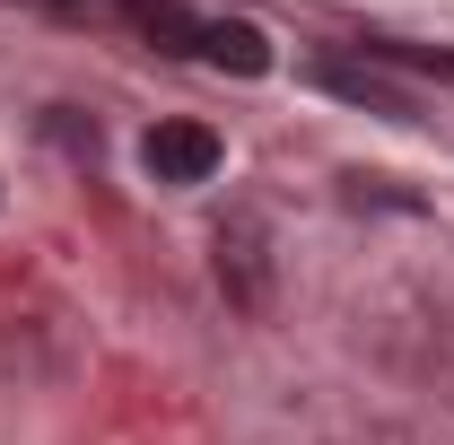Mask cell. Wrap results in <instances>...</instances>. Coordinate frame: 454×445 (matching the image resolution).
Masks as SVG:
<instances>
[{
  "instance_id": "6da1fadb",
  "label": "cell",
  "mask_w": 454,
  "mask_h": 445,
  "mask_svg": "<svg viewBox=\"0 0 454 445\" xmlns=\"http://www.w3.org/2000/svg\"><path fill=\"white\" fill-rule=\"evenodd\" d=\"M219 131L210 122H158L149 140H140V175L149 183H167V192H184V183H210L219 175Z\"/></svg>"
},
{
  "instance_id": "7a4b0ae2",
  "label": "cell",
  "mask_w": 454,
  "mask_h": 445,
  "mask_svg": "<svg viewBox=\"0 0 454 445\" xmlns=\"http://www.w3.org/2000/svg\"><path fill=\"white\" fill-rule=\"evenodd\" d=\"M219 288H227V306H245V315L271 306V236H262L254 210H236L219 227Z\"/></svg>"
},
{
  "instance_id": "3957f363",
  "label": "cell",
  "mask_w": 454,
  "mask_h": 445,
  "mask_svg": "<svg viewBox=\"0 0 454 445\" xmlns=\"http://www.w3.org/2000/svg\"><path fill=\"white\" fill-rule=\"evenodd\" d=\"M192 53L210 70H236V79H262L271 70V44H262L254 18H192Z\"/></svg>"
},
{
  "instance_id": "277c9868",
  "label": "cell",
  "mask_w": 454,
  "mask_h": 445,
  "mask_svg": "<svg viewBox=\"0 0 454 445\" xmlns=\"http://www.w3.org/2000/svg\"><path fill=\"white\" fill-rule=\"evenodd\" d=\"M315 79H324L333 97H349V105H376V113H402V97H394V88H385V79H367V70H349V61H324Z\"/></svg>"
},
{
  "instance_id": "5b68a950",
  "label": "cell",
  "mask_w": 454,
  "mask_h": 445,
  "mask_svg": "<svg viewBox=\"0 0 454 445\" xmlns=\"http://www.w3.org/2000/svg\"><path fill=\"white\" fill-rule=\"evenodd\" d=\"M358 53H376V61H411V70H437V79H454V53H428V44H394V35H367Z\"/></svg>"
}]
</instances>
